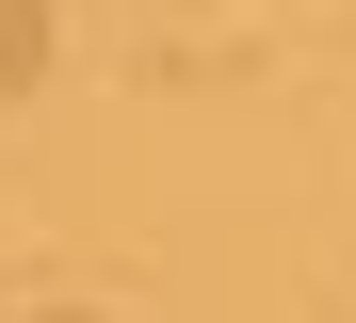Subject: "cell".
Instances as JSON below:
<instances>
[{"mask_svg": "<svg viewBox=\"0 0 356 323\" xmlns=\"http://www.w3.org/2000/svg\"><path fill=\"white\" fill-rule=\"evenodd\" d=\"M49 81V0H0V97Z\"/></svg>", "mask_w": 356, "mask_h": 323, "instance_id": "cell-1", "label": "cell"}, {"mask_svg": "<svg viewBox=\"0 0 356 323\" xmlns=\"http://www.w3.org/2000/svg\"><path fill=\"white\" fill-rule=\"evenodd\" d=\"M49 323H97V307H49Z\"/></svg>", "mask_w": 356, "mask_h": 323, "instance_id": "cell-2", "label": "cell"}]
</instances>
